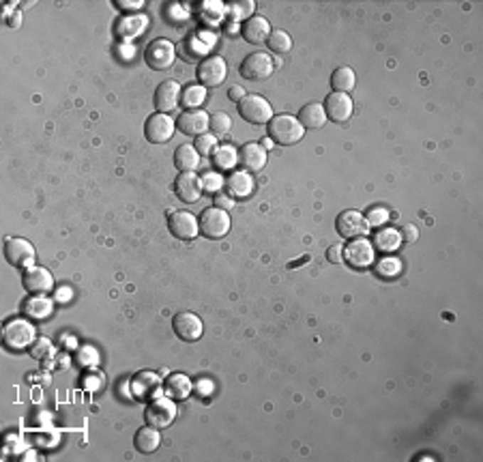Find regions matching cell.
I'll use <instances>...</instances> for the list:
<instances>
[{
	"instance_id": "cell-1",
	"label": "cell",
	"mask_w": 483,
	"mask_h": 462,
	"mask_svg": "<svg viewBox=\"0 0 483 462\" xmlns=\"http://www.w3.org/2000/svg\"><path fill=\"white\" fill-rule=\"evenodd\" d=\"M305 130L299 123L297 117H290V114H277L269 121V138L280 145V147H292L303 138Z\"/></svg>"
},
{
	"instance_id": "cell-2",
	"label": "cell",
	"mask_w": 483,
	"mask_h": 462,
	"mask_svg": "<svg viewBox=\"0 0 483 462\" xmlns=\"http://www.w3.org/2000/svg\"><path fill=\"white\" fill-rule=\"evenodd\" d=\"M144 61L155 71L170 69L176 61V48L168 39H153L144 50Z\"/></svg>"
},
{
	"instance_id": "cell-3",
	"label": "cell",
	"mask_w": 483,
	"mask_h": 462,
	"mask_svg": "<svg viewBox=\"0 0 483 462\" xmlns=\"http://www.w3.org/2000/svg\"><path fill=\"white\" fill-rule=\"evenodd\" d=\"M335 230L346 239H359V237H366L370 233V224H368V217L363 213L348 209V211H341L337 215Z\"/></svg>"
},
{
	"instance_id": "cell-4",
	"label": "cell",
	"mask_w": 483,
	"mask_h": 462,
	"mask_svg": "<svg viewBox=\"0 0 483 462\" xmlns=\"http://www.w3.org/2000/svg\"><path fill=\"white\" fill-rule=\"evenodd\" d=\"M238 114L252 125H262L273 119L271 103L260 97V95H248L243 101L238 103Z\"/></svg>"
},
{
	"instance_id": "cell-5",
	"label": "cell",
	"mask_w": 483,
	"mask_h": 462,
	"mask_svg": "<svg viewBox=\"0 0 483 462\" xmlns=\"http://www.w3.org/2000/svg\"><path fill=\"white\" fill-rule=\"evenodd\" d=\"M33 340H35V327L24 318H16L3 327V342L7 349H14V351L26 349Z\"/></svg>"
},
{
	"instance_id": "cell-6",
	"label": "cell",
	"mask_w": 483,
	"mask_h": 462,
	"mask_svg": "<svg viewBox=\"0 0 483 462\" xmlns=\"http://www.w3.org/2000/svg\"><path fill=\"white\" fill-rule=\"evenodd\" d=\"M200 230L202 235L208 239H221L228 235L230 230V215L228 211L219 209V206H211L204 209L202 217H200Z\"/></svg>"
},
{
	"instance_id": "cell-7",
	"label": "cell",
	"mask_w": 483,
	"mask_h": 462,
	"mask_svg": "<svg viewBox=\"0 0 483 462\" xmlns=\"http://www.w3.org/2000/svg\"><path fill=\"white\" fill-rule=\"evenodd\" d=\"M174 130H176V123L172 121L170 114L155 112V114H151V117L147 119L144 136L153 145H164V142H168L174 136Z\"/></svg>"
},
{
	"instance_id": "cell-8",
	"label": "cell",
	"mask_w": 483,
	"mask_h": 462,
	"mask_svg": "<svg viewBox=\"0 0 483 462\" xmlns=\"http://www.w3.org/2000/svg\"><path fill=\"white\" fill-rule=\"evenodd\" d=\"M5 258L18 269H28L35 265V248L22 237H11L5 241Z\"/></svg>"
},
{
	"instance_id": "cell-9",
	"label": "cell",
	"mask_w": 483,
	"mask_h": 462,
	"mask_svg": "<svg viewBox=\"0 0 483 462\" xmlns=\"http://www.w3.org/2000/svg\"><path fill=\"white\" fill-rule=\"evenodd\" d=\"M273 69H275V63L269 54L254 52L240 65V75L252 82H258V80H269L273 75Z\"/></svg>"
},
{
	"instance_id": "cell-10",
	"label": "cell",
	"mask_w": 483,
	"mask_h": 462,
	"mask_svg": "<svg viewBox=\"0 0 483 462\" xmlns=\"http://www.w3.org/2000/svg\"><path fill=\"white\" fill-rule=\"evenodd\" d=\"M344 261L352 267V269H366L374 263V248L366 237L352 239L346 248H344Z\"/></svg>"
},
{
	"instance_id": "cell-11",
	"label": "cell",
	"mask_w": 483,
	"mask_h": 462,
	"mask_svg": "<svg viewBox=\"0 0 483 462\" xmlns=\"http://www.w3.org/2000/svg\"><path fill=\"white\" fill-rule=\"evenodd\" d=\"M176 417V404L170 400V398H155L147 411H144V419L149 426H155V428H168Z\"/></svg>"
},
{
	"instance_id": "cell-12",
	"label": "cell",
	"mask_w": 483,
	"mask_h": 462,
	"mask_svg": "<svg viewBox=\"0 0 483 462\" xmlns=\"http://www.w3.org/2000/svg\"><path fill=\"white\" fill-rule=\"evenodd\" d=\"M198 80L208 86V88H215L219 84H223L225 75H228V65L221 56H208L204 58L200 65H198V71H196Z\"/></svg>"
},
{
	"instance_id": "cell-13",
	"label": "cell",
	"mask_w": 483,
	"mask_h": 462,
	"mask_svg": "<svg viewBox=\"0 0 483 462\" xmlns=\"http://www.w3.org/2000/svg\"><path fill=\"white\" fill-rule=\"evenodd\" d=\"M168 228H170V233H172L176 239L189 241V239H193V237L198 235L200 221L196 219V215H191V213H187V211H174V213H170Z\"/></svg>"
},
{
	"instance_id": "cell-14",
	"label": "cell",
	"mask_w": 483,
	"mask_h": 462,
	"mask_svg": "<svg viewBox=\"0 0 483 462\" xmlns=\"http://www.w3.org/2000/svg\"><path fill=\"white\" fill-rule=\"evenodd\" d=\"M22 284L33 295H46V293H50L54 288V278H52V273L46 267L33 265V267L24 269Z\"/></svg>"
},
{
	"instance_id": "cell-15",
	"label": "cell",
	"mask_w": 483,
	"mask_h": 462,
	"mask_svg": "<svg viewBox=\"0 0 483 462\" xmlns=\"http://www.w3.org/2000/svg\"><path fill=\"white\" fill-rule=\"evenodd\" d=\"M172 329L183 342H196L202 337L204 325L193 312H181L172 318Z\"/></svg>"
},
{
	"instance_id": "cell-16",
	"label": "cell",
	"mask_w": 483,
	"mask_h": 462,
	"mask_svg": "<svg viewBox=\"0 0 483 462\" xmlns=\"http://www.w3.org/2000/svg\"><path fill=\"white\" fill-rule=\"evenodd\" d=\"M176 130L185 136H202L208 132V114L204 110H187L176 119Z\"/></svg>"
},
{
	"instance_id": "cell-17",
	"label": "cell",
	"mask_w": 483,
	"mask_h": 462,
	"mask_svg": "<svg viewBox=\"0 0 483 462\" xmlns=\"http://www.w3.org/2000/svg\"><path fill=\"white\" fill-rule=\"evenodd\" d=\"M352 99L350 95L344 93H331L327 95L324 101V112H327V119L333 123H346L352 117Z\"/></svg>"
},
{
	"instance_id": "cell-18",
	"label": "cell",
	"mask_w": 483,
	"mask_h": 462,
	"mask_svg": "<svg viewBox=\"0 0 483 462\" xmlns=\"http://www.w3.org/2000/svg\"><path fill=\"white\" fill-rule=\"evenodd\" d=\"M181 97H183V90H181L176 80L161 82L157 86V90H155V107H157V112L168 114V112L176 110L179 103H181Z\"/></svg>"
},
{
	"instance_id": "cell-19",
	"label": "cell",
	"mask_w": 483,
	"mask_h": 462,
	"mask_svg": "<svg viewBox=\"0 0 483 462\" xmlns=\"http://www.w3.org/2000/svg\"><path fill=\"white\" fill-rule=\"evenodd\" d=\"M202 189H204L202 179H200L198 174H193V172H181V174L176 177V181H174V191H176V196H179L183 202H187V204L198 202L200 196H202Z\"/></svg>"
},
{
	"instance_id": "cell-20",
	"label": "cell",
	"mask_w": 483,
	"mask_h": 462,
	"mask_svg": "<svg viewBox=\"0 0 483 462\" xmlns=\"http://www.w3.org/2000/svg\"><path fill=\"white\" fill-rule=\"evenodd\" d=\"M240 33H243V39H245L248 43L260 46V43H267V41H269V37H271L273 31H271V24H269L267 18L254 16V18H250V20L243 24Z\"/></svg>"
},
{
	"instance_id": "cell-21",
	"label": "cell",
	"mask_w": 483,
	"mask_h": 462,
	"mask_svg": "<svg viewBox=\"0 0 483 462\" xmlns=\"http://www.w3.org/2000/svg\"><path fill=\"white\" fill-rule=\"evenodd\" d=\"M238 162L250 172H260L267 164V149L258 142H250L238 151Z\"/></svg>"
},
{
	"instance_id": "cell-22",
	"label": "cell",
	"mask_w": 483,
	"mask_h": 462,
	"mask_svg": "<svg viewBox=\"0 0 483 462\" xmlns=\"http://www.w3.org/2000/svg\"><path fill=\"white\" fill-rule=\"evenodd\" d=\"M223 185H225V191L230 198H248L254 191V179L243 170L232 172Z\"/></svg>"
},
{
	"instance_id": "cell-23",
	"label": "cell",
	"mask_w": 483,
	"mask_h": 462,
	"mask_svg": "<svg viewBox=\"0 0 483 462\" xmlns=\"http://www.w3.org/2000/svg\"><path fill=\"white\" fill-rule=\"evenodd\" d=\"M132 387H134V394L138 398H155L159 394L161 379L155 372H151V370H142L140 374L134 377Z\"/></svg>"
},
{
	"instance_id": "cell-24",
	"label": "cell",
	"mask_w": 483,
	"mask_h": 462,
	"mask_svg": "<svg viewBox=\"0 0 483 462\" xmlns=\"http://www.w3.org/2000/svg\"><path fill=\"white\" fill-rule=\"evenodd\" d=\"M299 123L303 125V130H320L327 123V112L322 103H307L301 107L299 112Z\"/></svg>"
},
{
	"instance_id": "cell-25",
	"label": "cell",
	"mask_w": 483,
	"mask_h": 462,
	"mask_svg": "<svg viewBox=\"0 0 483 462\" xmlns=\"http://www.w3.org/2000/svg\"><path fill=\"white\" fill-rule=\"evenodd\" d=\"M161 443V436H159V428L155 426H144L136 432V439H134V445L138 451L142 453H153Z\"/></svg>"
},
{
	"instance_id": "cell-26",
	"label": "cell",
	"mask_w": 483,
	"mask_h": 462,
	"mask_svg": "<svg viewBox=\"0 0 483 462\" xmlns=\"http://www.w3.org/2000/svg\"><path fill=\"white\" fill-rule=\"evenodd\" d=\"M174 166L181 172H193L200 166V153L191 145H183L174 151Z\"/></svg>"
},
{
	"instance_id": "cell-27",
	"label": "cell",
	"mask_w": 483,
	"mask_h": 462,
	"mask_svg": "<svg viewBox=\"0 0 483 462\" xmlns=\"http://www.w3.org/2000/svg\"><path fill=\"white\" fill-rule=\"evenodd\" d=\"M22 312L28 318H46L52 312V299H48L46 295H33L22 303Z\"/></svg>"
},
{
	"instance_id": "cell-28",
	"label": "cell",
	"mask_w": 483,
	"mask_h": 462,
	"mask_svg": "<svg viewBox=\"0 0 483 462\" xmlns=\"http://www.w3.org/2000/svg\"><path fill=\"white\" fill-rule=\"evenodd\" d=\"M374 246L381 252H396L402 246V235L396 228H378V233H374Z\"/></svg>"
},
{
	"instance_id": "cell-29",
	"label": "cell",
	"mask_w": 483,
	"mask_h": 462,
	"mask_svg": "<svg viewBox=\"0 0 483 462\" xmlns=\"http://www.w3.org/2000/svg\"><path fill=\"white\" fill-rule=\"evenodd\" d=\"M356 84V75L350 67H337L333 73H331V86H333V93H344L348 95Z\"/></svg>"
},
{
	"instance_id": "cell-30",
	"label": "cell",
	"mask_w": 483,
	"mask_h": 462,
	"mask_svg": "<svg viewBox=\"0 0 483 462\" xmlns=\"http://www.w3.org/2000/svg\"><path fill=\"white\" fill-rule=\"evenodd\" d=\"M193 385L185 374H170L168 383H166V392L174 398V400H185L191 394Z\"/></svg>"
},
{
	"instance_id": "cell-31",
	"label": "cell",
	"mask_w": 483,
	"mask_h": 462,
	"mask_svg": "<svg viewBox=\"0 0 483 462\" xmlns=\"http://www.w3.org/2000/svg\"><path fill=\"white\" fill-rule=\"evenodd\" d=\"M213 159L219 170H232L238 162V153L234 151V147L223 145V147H217V151L213 153Z\"/></svg>"
},
{
	"instance_id": "cell-32",
	"label": "cell",
	"mask_w": 483,
	"mask_h": 462,
	"mask_svg": "<svg viewBox=\"0 0 483 462\" xmlns=\"http://www.w3.org/2000/svg\"><path fill=\"white\" fill-rule=\"evenodd\" d=\"M267 46L275 54H286L292 48V39H290V35L286 31H273L271 37H269V41H267Z\"/></svg>"
},
{
	"instance_id": "cell-33",
	"label": "cell",
	"mask_w": 483,
	"mask_h": 462,
	"mask_svg": "<svg viewBox=\"0 0 483 462\" xmlns=\"http://www.w3.org/2000/svg\"><path fill=\"white\" fill-rule=\"evenodd\" d=\"M206 99V90L202 86H187L183 90V97H181V103L189 110H198V105Z\"/></svg>"
},
{
	"instance_id": "cell-34",
	"label": "cell",
	"mask_w": 483,
	"mask_h": 462,
	"mask_svg": "<svg viewBox=\"0 0 483 462\" xmlns=\"http://www.w3.org/2000/svg\"><path fill=\"white\" fill-rule=\"evenodd\" d=\"M208 127H211V132L213 134H225V132H230V127H232V119L228 117L225 112H213L211 117H208Z\"/></svg>"
},
{
	"instance_id": "cell-35",
	"label": "cell",
	"mask_w": 483,
	"mask_h": 462,
	"mask_svg": "<svg viewBox=\"0 0 483 462\" xmlns=\"http://www.w3.org/2000/svg\"><path fill=\"white\" fill-rule=\"evenodd\" d=\"M196 151L200 153V155H213L215 151H217V138L213 136V134H202V136H198L196 138Z\"/></svg>"
},
{
	"instance_id": "cell-36",
	"label": "cell",
	"mask_w": 483,
	"mask_h": 462,
	"mask_svg": "<svg viewBox=\"0 0 483 462\" xmlns=\"http://www.w3.org/2000/svg\"><path fill=\"white\" fill-rule=\"evenodd\" d=\"M400 271H402V265H400V261H396V258H383V261L378 263V267H376V273H378L381 278H387V280L396 278Z\"/></svg>"
},
{
	"instance_id": "cell-37",
	"label": "cell",
	"mask_w": 483,
	"mask_h": 462,
	"mask_svg": "<svg viewBox=\"0 0 483 462\" xmlns=\"http://www.w3.org/2000/svg\"><path fill=\"white\" fill-rule=\"evenodd\" d=\"M389 219V211L387 209H372L368 213V224L370 226H381Z\"/></svg>"
},
{
	"instance_id": "cell-38",
	"label": "cell",
	"mask_w": 483,
	"mask_h": 462,
	"mask_svg": "<svg viewBox=\"0 0 483 462\" xmlns=\"http://www.w3.org/2000/svg\"><path fill=\"white\" fill-rule=\"evenodd\" d=\"M52 353V344L48 340H37L33 346V357H46Z\"/></svg>"
},
{
	"instance_id": "cell-39",
	"label": "cell",
	"mask_w": 483,
	"mask_h": 462,
	"mask_svg": "<svg viewBox=\"0 0 483 462\" xmlns=\"http://www.w3.org/2000/svg\"><path fill=\"white\" fill-rule=\"evenodd\" d=\"M327 261L333 263V265H339V263L344 261V246H341V243L331 246L329 252H327Z\"/></svg>"
},
{
	"instance_id": "cell-40",
	"label": "cell",
	"mask_w": 483,
	"mask_h": 462,
	"mask_svg": "<svg viewBox=\"0 0 483 462\" xmlns=\"http://www.w3.org/2000/svg\"><path fill=\"white\" fill-rule=\"evenodd\" d=\"M400 235H402V241H415L419 237V230L413 224H408L400 230Z\"/></svg>"
},
{
	"instance_id": "cell-41",
	"label": "cell",
	"mask_w": 483,
	"mask_h": 462,
	"mask_svg": "<svg viewBox=\"0 0 483 462\" xmlns=\"http://www.w3.org/2000/svg\"><path fill=\"white\" fill-rule=\"evenodd\" d=\"M228 97H230L232 101L240 103V101H243V99L248 97V93H245V88H243V86H230V90H228Z\"/></svg>"
},
{
	"instance_id": "cell-42",
	"label": "cell",
	"mask_w": 483,
	"mask_h": 462,
	"mask_svg": "<svg viewBox=\"0 0 483 462\" xmlns=\"http://www.w3.org/2000/svg\"><path fill=\"white\" fill-rule=\"evenodd\" d=\"M232 9H234V16H236V18H240V16H250V14L254 11V3H245V5L236 3V5H232Z\"/></svg>"
},
{
	"instance_id": "cell-43",
	"label": "cell",
	"mask_w": 483,
	"mask_h": 462,
	"mask_svg": "<svg viewBox=\"0 0 483 462\" xmlns=\"http://www.w3.org/2000/svg\"><path fill=\"white\" fill-rule=\"evenodd\" d=\"M232 204H234V198H230L228 194H217V198H215V206H219V209L228 211Z\"/></svg>"
},
{
	"instance_id": "cell-44",
	"label": "cell",
	"mask_w": 483,
	"mask_h": 462,
	"mask_svg": "<svg viewBox=\"0 0 483 462\" xmlns=\"http://www.w3.org/2000/svg\"><path fill=\"white\" fill-rule=\"evenodd\" d=\"M118 7H125V9H142L144 3H142V0H136V3H129V0H118Z\"/></svg>"
},
{
	"instance_id": "cell-45",
	"label": "cell",
	"mask_w": 483,
	"mask_h": 462,
	"mask_svg": "<svg viewBox=\"0 0 483 462\" xmlns=\"http://www.w3.org/2000/svg\"><path fill=\"white\" fill-rule=\"evenodd\" d=\"M262 147H265V149H271V147H273V140H271V138L262 140Z\"/></svg>"
}]
</instances>
